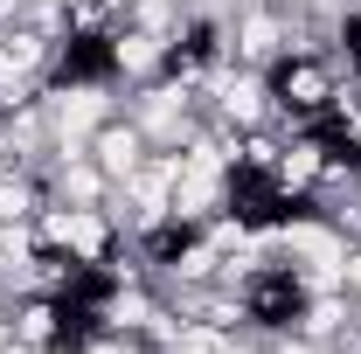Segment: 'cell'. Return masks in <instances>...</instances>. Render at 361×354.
I'll use <instances>...</instances> for the list:
<instances>
[{
    "label": "cell",
    "mask_w": 361,
    "mask_h": 354,
    "mask_svg": "<svg viewBox=\"0 0 361 354\" xmlns=\"http://www.w3.org/2000/svg\"><path fill=\"white\" fill-rule=\"evenodd\" d=\"M264 97H271V118L278 126H313L334 111L341 97V63L326 42H292L285 56L264 63Z\"/></svg>",
    "instance_id": "1"
},
{
    "label": "cell",
    "mask_w": 361,
    "mask_h": 354,
    "mask_svg": "<svg viewBox=\"0 0 361 354\" xmlns=\"http://www.w3.org/2000/svg\"><path fill=\"white\" fill-rule=\"evenodd\" d=\"M84 153L97 160V167H104V174H111V188H118L126 174H139V167L153 160V139L139 133V118H133V111H111V118L90 133V146H84Z\"/></svg>",
    "instance_id": "2"
}]
</instances>
